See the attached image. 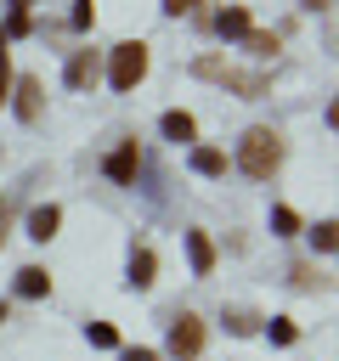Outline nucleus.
<instances>
[{
	"label": "nucleus",
	"mask_w": 339,
	"mask_h": 361,
	"mask_svg": "<svg viewBox=\"0 0 339 361\" xmlns=\"http://www.w3.org/2000/svg\"><path fill=\"white\" fill-rule=\"evenodd\" d=\"M237 169L249 175V180H271L277 169H282V135L277 130H249L243 141H237Z\"/></svg>",
	"instance_id": "nucleus-1"
},
{
	"label": "nucleus",
	"mask_w": 339,
	"mask_h": 361,
	"mask_svg": "<svg viewBox=\"0 0 339 361\" xmlns=\"http://www.w3.org/2000/svg\"><path fill=\"white\" fill-rule=\"evenodd\" d=\"M192 73H198V79H215V85H226V90H237L243 102H260V96L271 90V73H260V68H232V62H220V56H198Z\"/></svg>",
	"instance_id": "nucleus-2"
},
{
	"label": "nucleus",
	"mask_w": 339,
	"mask_h": 361,
	"mask_svg": "<svg viewBox=\"0 0 339 361\" xmlns=\"http://www.w3.org/2000/svg\"><path fill=\"white\" fill-rule=\"evenodd\" d=\"M141 73H147V45L141 39H124V45L107 51V85L113 90H136Z\"/></svg>",
	"instance_id": "nucleus-3"
},
{
	"label": "nucleus",
	"mask_w": 339,
	"mask_h": 361,
	"mask_svg": "<svg viewBox=\"0 0 339 361\" xmlns=\"http://www.w3.org/2000/svg\"><path fill=\"white\" fill-rule=\"evenodd\" d=\"M198 350H203V322L192 310H181L175 327H170V355L175 361H198Z\"/></svg>",
	"instance_id": "nucleus-4"
},
{
	"label": "nucleus",
	"mask_w": 339,
	"mask_h": 361,
	"mask_svg": "<svg viewBox=\"0 0 339 361\" xmlns=\"http://www.w3.org/2000/svg\"><path fill=\"white\" fill-rule=\"evenodd\" d=\"M102 169H107V180L130 186V180H136V169H141V152H136V141H119V147L107 152V164H102Z\"/></svg>",
	"instance_id": "nucleus-5"
},
{
	"label": "nucleus",
	"mask_w": 339,
	"mask_h": 361,
	"mask_svg": "<svg viewBox=\"0 0 339 361\" xmlns=\"http://www.w3.org/2000/svg\"><path fill=\"white\" fill-rule=\"evenodd\" d=\"M96 73H102V51H73V56H68V85H73V90H90Z\"/></svg>",
	"instance_id": "nucleus-6"
},
{
	"label": "nucleus",
	"mask_w": 339,
	"mask_h": 361,
	"mask_svg": "<svg viewBox=\"0 0 339 361\" xmlns=\"http://www.w3.org/2000/svg\"><path fill=\"white\" fill-rule=\"evenodd\" d=\"M17 113H23L28 124H34L40 113H45V85H40L34 73H23V79H17Z\"/></svg>",
	"instance_id": "nucleus-7"
},
{
	"label": "nucleus",
	"mask_w": 339,
	"mask_h": 361,
	"mask_svg": "<svg viewBox=\"0 0 339 361\" xmlns=\"http://www.w3.org/2000/svg\"><path fill=\"white\" fill-rule=\"evenodd\" d=\"M153 282H158V254L141 243V248L130 254V288H153Z\"/></svg>",
	"instance_id": "nucleus-8"
},
{
	"label": "nucleus",
	"mask_w": 339,
	"mask_h": 361,
	"mask_svg": "<svg viewBox=\"0 0 339 361\" xmlns=\"http://www.w3.org/2000/svg\"><path fill=\"white\" fill-rule=\"evenodd\" d=\"M56 226H62V209H56V203H40V209L28 214V237H34V243L56 237Z\"/></svg>",
	"instance_id": "nucleus-9"
},
{
	"label": "nucleus",
	"mask_w": 339,
	"mask_h": 361,
	"mask_svg": "<svg viewBox=\"0 0 339 361\" xmlns=\"http://www.w3.org/2000/svg\"><path fill=\"white\" fill-rule=\"evenodd\" d=\"M186 254H192V271H198V276L215 271V243H209L203 231H186Z\"/></svg>",
	"instance_id": "nucleus-10"
},
{
	"label": "nucleus",
	"mask_w": 339,
	"mask_h": 361,
	"mask_svg": "<svg viewBox=\"0 0 339 361\" xmlns=\"http://www.w3.org/2000/svg\"><path fill=\"white\" fill-rule=\"evenodd\" d=\"M215 28H220L226 39H243V34H249V11H243V6H226V11L215 17Z\"/></svg>",
	"instance_id": "nucleus-11"
},
{
	"label": "nucleus",
	"mask_w": 339,
	"mask_h": 361,
	"mask_svg": "<svg viewBox=\"0 0 339 361\" xmlns=\"http://www.w3.org/2000/svg\"><path fill=\"white\" fill-rule=\"evenodd\" d=\"M158 130H164L170 141H192V135H198V124H192V113H164V118H158Z\"/></svg>",
	"instance_id": "nucleus-12"
},
{
	"label": "nucleus",
	"mask_w": 339,
	"mask_h": 361,
	"mask_svg": "<svg viewBox=\"0 0 339 361\" xmlns=\"http://www.w3.org/2000/svg\"><path fill=\"white\" fill-rule=\"evenodd\" d=\"M192 169L198 175H226V152L220 147H192Z\"/></svg>",
	"instance_id": "nucleus-13"
},
{
	"label": "nucleus",
	"mask_w": 339,
	"mask_h": 361,
	"mask_svg": "<svg viewBox=\"0 0 339 361\" xmlns=\"http://www.w3.org/2000/svg\"><path fill=\"white\" fill-rule=\"evenodd\" d=\"M17 293H23V299H40V293H51V276H45L40 265H28V271H17Z\"/></svg>",
	"instance_id": "nucleus-14"
},
{
	"label": "nucleus",
	"mask_w": 339,
	"mask_h": 361,
	"mask_svg": "<svg viewBox=\"0 0 339 361\" xmlns=\"http://www.w3.org/2000/svg\"><path fill=\"white\" fill-rule=\"evenodd\" d=\"M243 45H249V56H271L282 39H277V34H254V28H249V34H243Z\"/></svg>",
	"instance_id": "nucleus-15"
},
{
	"label": "nucleus",
	"mask_w": 339,
	"mask_h": 361,
	"mask_svg": "<svg viewBox=\"0 0 339 361\" xmlns=\"http://www.w3.org/2000/svg\"><path fill=\"white\" fill-rule=\"evenodd\" d=\"M271 226H277V237H294V231H299V214H294L288 203H277V209H271Z\"/></svg>",
	"instance_id": "nucleus-16"
},
{
	"label": "nucleus",
	"mask_w": 339,
	"mask_h": 361,
	"mask_svg": "<svg viewBox=\"0 0 339 361\" xmlns=\"http://www.w3.org/2000/svg\"><path fill=\"white\" fill-rule=\"evenodd\" d=\"M294 288H328V276H316L311 265H294Z\"/></svg>",
	"instance_id": "nucleus-17"
},
{
	"label": "nucleus",
	"mask_w": 339,
	"mask_h": 361,
	"mask_svg": "<svg viewBox=\"0 0 339 361\" xmlns=\"http://www.w3.org/2000/svg\"><path fill=\"white\" fill-rule=\"evenodd\" d=\"M254 322H260V316H249V310H226V327H232V333H254Z\"/></svg>",
	"instance_id": "nucleus-18"
},
{
	"label": "nucleus",
	"mask_w": 339,
	"mask_h": 361,
	"mask_svg": "<svg viewBox=\"0 0 339 361\" xmlns=\"http://www.w3.org/2000/svg\"><path fill=\"white\" fill-rule=\"evenodd\" d=\"M90 344H102V350H113V344H119V333H113L107 322H90Z\"/></svg>",
	"instance_id": "nucleus-19"
},
{
	"label": "nucleus",
	"mask_w": 339,
	"mask_h": 361,
	"mask_svg": "<svg viewBox=\"0 0 339 361\" xmlns=\"http://www.w3.org/2000/svg\"><path fill=\"white\" fill-rule=\"evenodd\" d=\"M311 237H316V248H322V254H333V243H339V237H333V220H322Z\"/></svg>",
	"instance_id": "nucleus-20"
},
{
	"label": "nucleus",
	"mask_w": 339,
	"mask_h": 361,
	"mask_svg": "<svg viewBox=\"0 0 339 361\" xmlns=\"http://www.w3.org/2000/svg\"><path fill=\"white\" fill-rule=\"evenodd\" d=\"M90 23H96V6L79 0V6H73V28H90Z\"/></svg>",
	"instance_id": "nucleus-21"
},
{
	"label": "nucleus",
	"mask_w": 339,
	"mask_h": 361,
	"mask_svg": "<svg viewBox=\"0 0 339 361\" xmlns=\"http://www.w3.org/2000/svg\"><path fill=\"white\" fill-rule=\"evenodd\" d=\"M271 338H277V344H294L299 333H294V322H282V316H277V322H271Z\"/></svg>",
	"instance_id": "nucleus-22"
},
{
	"label": "nucleus",
	"mask_w": 339,
	"mask_h": 361,
	"mask_svg": "<svg viewBox=\"0 0 339 361\" xmlns=\"http://www.w3.org/2000/svg\"><path fill=\"white\" fill-rule=\"evenodd\" d=\"M0 102H11V68H6V51H0Z\"/></svg>",
	"instance_id": "nucleus-23"
},
{
	"label": "nucleus",
	"mask_w": 339,
	"mask_h": 361,
	"mask_svg": "<svg viewBox=\"0 0 339 361\" xmlns=\"http://www.w3.org/2000/svg\"><path fill=\"white\" fill-rule=\"evenodd\" d=\"M192 6H198V0H164V11H170V17H181V11H192Z\"/></svg>",
	"instance_id": "nucleus-24"
},
{
	"label": "nucleus",
	"mask_w": 339,
	"mask_h": 361,
	"mask_svg": "<svg viewBox=\"0 0 339 361\" xmlns=\"http://www.w3.org/2000/svg\"><path fill=\"white\" fill-rule=\"evenodd\" d=\"M119 361H158V355H153V350H124Z\"/></svg>",
	"instance_id": "nucleus-25"
},
{
	"label": "nucleus",
	"mask_w": 339,
	"mask_h": 361,
	"mask_svg": "<svg viewBox=\"0 0 339 361\" xmlns=\"http://www.w3.org/2000/svg\"><path fill=\"white\" fill-rule=\"evenodd\" d=\"M305 6H311V11H328V6H333V0H305Z\"/></svg>",
	"instance_id": "nucleus-26"
},
{
	"label": "nucleus",
	"mask_w": 339,
	"mask_h": 361,
	"mask_svg": "<svg viewBox=\"0 0 339 361\" xmlns=\"http://www.w3.org/2000/svg\"><path fill=\"white\" fill-rule=\"evenodd\" d=\"M11 6H17V11H23V17H28V6H34V0H11Z\"/></svg>",
	"instance_id": "nucleus-27"
}]
</instances>
